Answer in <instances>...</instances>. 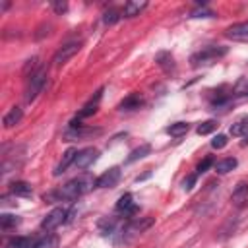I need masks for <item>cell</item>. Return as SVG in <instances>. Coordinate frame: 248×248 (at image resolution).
Here are the masks:
<instances>
[{"mask_svg":"<svg viewBox=\"0 0 248 248\" xmlns=\"http://www.w3.org/2000/svg\"><path fill=\"white\" fill-rule=\"evenodd\" d=\"M101 97H103V89H99V91L95 93V97H93L89 103H85V105H83V108L78 112V116H79V118H85V116H91V114H95V112H97V107H99V101H101Z\"/></svg>","mask_w":248,"mask_h":248,"instance_id":"15","label":"cell"},{"mask_svg":"<svg viewBox=\"0 0 248 248\" xmlns=\"http://www.w3.org/2000/svg\"><path fill=\"white\" fill-rule=\"evenodd\" d=\"M227 54V46H221V45H209V46H203L200 48L198 52H194L190 56V64L194 68H200V66H209L213 62H217L219 58H223Z\"/></svg>","mask_w":248,"mask_h":248,"instance_id":"2","label":"cell"},{"mask_svg":"<svg viewBox=\"0 0 248 248\" xmlns=\"http://www.w3.org/2000/svg\"><path fill=\"white\" fill-rule=\"evenodd\" d=\"M21 118H23V110H21L19 107H12V108L4 114L2 124H4V128H14L16 124L21 122Z\"/></svg>","mask_w":248,"mask_h":248,"instance_id":"14","label":"cell"},{"mask_svg":"<svg viewBox=\"0 0 248 248\" xmlns=\"http://www.w3.org/2000/svg\"><path fill=\"white\" fill-rule=\"evenodd\" d=\"M141 103H143V99H141L138 93H132V95H128V97L120 103V108H122V110H134V108H140Z\"/></svg>","mask_w":248,"mask_h":248,"instance_id":"21","label":"cell"},{"mask_svg":"<svg viewBox=\"0 0 248 248\" xmlns=\"http://www.w3.org/2000/svg\"><path fill=\"white\" fill-rule=\"evenodd\" d=\"M66 219H68V209L56 207V209H52V211L43 219L41 227H43L45 231H54V229H58L62 223H66Z\"/></svg>","mask_w":248,"mask_h":248,"instance_id":"6","label":"cell"},{"mask_svg":"<svg viewBox=\"0 0 248 248\" xmlns=\"http://www.w3.org/2000/svg\"><path fill=\"white\" fill-rule=\"evenodd\" d=\"M120 19V12L116 10V8H110V10H107L105 12V16H103V21H105V25H112V23H116Z\"/></svg>","mask_w":248,"mask_h":248,"instance_id":"27","label":"cell"},{"mask_svg":"<svg viewBox=\"0 0 248 248\" xmlns=\"http://www.w3.org/2000/svg\"><path fill=\"white\" fill-rule=\"evenodd\" d=\"M17 223H19V217H16V215H8V213L0 215V227H2V231H8V229L16 227Z\"/></svg>","mask_w":248,"mask_h":248,"instance_id":"26","label":"cell"},{"mask_svg":"<svg viewBox=\"0 0 248 248\" xmlns=\"http://www.w3.org/2000/svg\"><path fill=\"white\" fill-rule=\"evenodd\" d=\"M101 130H93V128H83L79 122L76 124V120L70 124V128L64 132V141H74V140H83V138H87V136H95V134H99Z\"/></svg>","mask_w":248,"mask_h":248,"instance_id":"7","label":"cell"},{"mask_svg":"<svg viewBox=\"0 0 248 248\" xmlns=\"http://www.w3.org/2000/svg\"><path fill=\"white\" fill-rule=\"evenodd\" d=\"M147 8V2H140V0H136V2H126L124 4V8H122V14L126 16V17H134V16H138L140 12H143Z\"/></svg>","mask_w":248,"mask_h":248,"instance_id":"17","label":"cell"},{"mask_svg":"<svg viewBox=\"0 0 248 248\" xmlns=\"http://www.w3.org/2000/svg\"><path fill=\"white\" fill-rule=\"evenodd\" d=\"M188 128H190L188 122H174V124H170L167 128V134L172 136V138H180V136H184L188 132Z\"/></svg>","mask_w":248,"mask_h":248,"instance_id":"24","label":"cell"},{"mask_svg":"<svg viewBox=\"0 0 248 248\" xmlns=\"http://www.w3.org/2000/svg\"><path fill=\"white\" fill-rule=\"evenodd\" d=\"M225 37L231 41H238V43H248V21L242 23H234L225 31Z\"/></svg>","mask_w":248,"mask_h":248,"instance_id":"11","label":"cell"},{"mask_svg":"<svg viewBox=\"0 0 248 248\" xmlns=\"http://www.w3.org/2000/svg\"><path fill=\"white\" fill-rule=\"evenodd\" d=\"M231 202H232V205L238 207V209H242V207L248 205V182L240 180V182L234 186V190H232V194H231Z\"/></svg>","mask_w":248,"mask_h":248,"instance_id":"9","label":"cell"},{"mask_svg":"<svg viewBox=\"0 0 248 248\" xmlns=\"http://www.w3.org/2000/svg\"><path fill=\"white\" fill-rule=\"evenodd\" d=\"M45 85H46V72H45V70H39L37 74H33L31 78H27L25 91H23V99H25V103L35 101L37 95L45 89Z\"/></svg>","mask_w":248,"mask_h":248,"instance_id":"4","label":"cell"},{"mask_svg":"<svg viewBox=\"0 0 248 248\" xmlns=\"http://www.w3.org/2000/svg\"><path fill=\"white\" fill-rule=\"evenodd\" d=\"M236 93H238V95H248V79H242V81L236 85Z\"/></svg>","mask_w":248,"mask_h":248,"instance_id":"33","label":"cell"},{"mask_svg":"<svg viewBox=\"0 0 248 248\" xmlns=\"http://www.w3.org/2000/svg\"><path fill=\"white\" fill-rule=\"evenodd\" d=\"M149 153H151V145H149V143H143V145L136 147V149L128 155L126 163H134V161H138V159H143V157H145V155H149Z\"/></svg>","mask_w":248,"mask_h":248,"instance_id":"22","label":"cell"},{"mask_svg":"<svg viewBox=\"0 0 248 248\" xmlns=\"http://www.w3.org/2000/svg\"><path fill=\"white\" fill-rule=\"evenodd\" d=\"M194 182H196V176L192 174V176H188V178H184V182H182V188H184V190H190Z\"/></svg>","mask_w":248,"mask_h":248,"instance_id":"35","label":"cell"},{"mask_svg":"<svg viewBox=\"0 0 248 248\" xmlns=\"http://www.w3.org/2000/svg\"><path fill=\"white\" fill-rule=\"evenodd\" d=\"M211 165H213V159H209V157H207V159H203V161H202V163L198 165V169H196V170H198V174L205 172V170H207V169H209Z\"/></svg>","mask_w":248,"mask_h":248,"instance_id":"32","label":"cell"},{"mask_svg":"<svg viewBox=\"0 0 248 248\" xmlns=\"http://www.w3.org/2000/svg\"><path fill=\"white\" fill-rule=\"evenodd\" d=\"M76 157H78V151L72 147V149H68L64 155H62V159H60V163L56 165V169H54V176H60L62 172H66V169L70 167V165H74L76 163Z\"/></svg>","mask_w":248,"mask_h":248,"instance_id":"12","label":"cell"},{"mask_svg":"<svg viewBox=\"0 0 248 248\" xmlns=\"http://www.w3.org/2000/svg\"><path fill=\"white\" fill-rule=\"evenodd\" d=\"M25 149L21 145H4L2 147V176L17 170L23 165Z\"/></svg>","mask_w":248,"mask_h":248,"instance_id":"3","label":"cell"},{"mask_svg":"<svg viewBox=\"0 0 248 248\" xmlns=\"http://www.w3.org/2000/svg\"><path fill=\"white\" fill-rule=\"evenodd\" d=\"M234 167H236V159H234V157H225V159H221V161L215 163V172L227 174V172H231Z\"/></svg>","mask_w":248,"mask_h":248,"instance_id":"20","label":"cell"},{"mask_svg":"<svg viewBox=\"0 0 248 248\" xmlns=\"http://www.w3.org/2000/svg\"><path fill=\"white\" fill-rule=\"evenodd\" d=\"M95 180L91 176H78V178H72L70 182H66L58 192H54L50 198H56V200H76L79 196H83L85 192H89L93 188Z\"/></svg>","mask_w":248,"mask_h":248,"instance_id":"1","label":"cell"},{"mask_svg":"<svg viewBox=\"0 0 248 248\" xmlns=\"http://www.w3.org/2000/svg\"><path fill=\"white\" fill-rule=\"evenodd\" d=\"M227 136H223V134H219V136H215L213 140H211V147L213 149H223L225 145H227Z\"/></svg>","mask_w":248,"mask_h":248,"instance_id":"29","label":"cell"},{"mask_svg":"<svg viewBox=\"0 0 248 248\" xmlns=\"http://www.w3.org/2000/svg\"><path fill=\"white\" fill-rule=\"evenodd\" d=\"M39 238L37 236H17L10 240V246L14 248H37Z\"/></svg>","mask_w":248,"mask_h":248,"instance_id":"19","label":"cell"},{"mask_svg":"<svg viewBox=\"0 0 248 248\" xmlns=\"http://www.w3.org/2000/svg\"><path fill=\"white\" fill-rule=\"evenodd\" d=\"M244 138H246V140H244V141H242V145H248V134H246V136H244Z\"/></svg>","mask_w":248,"mask_h":248,"instance_id":"36","label":"cell"},{"mask_svg":"<svg viewBox=\"0 0 248 248\" xmlns=\"http://www.w3.org/2000/svg\"><path fill=\"white\" fill-rule=\"evenodd\" d=\"M39 70H43L39 58H29V60L25 62V66H23V76H25V78H31V76L37 74Z\"/></svg>","mask_w":248,"mask_h":248,"instance_id":"25","label":"cell"},{"mask_svg":"<svg viewBox=\"0 0 248 248\" xmlns=\"http://www.w3.org/2000/svg\"><path fill=\"white\" fill-rule=\"evenodd\" d=\"M155 62L163 68V72H165V74H174V72H176L174 58H172V54H170V52H159V54L155 56Z\"/></svg>","mask_w":248,"mask_h":248,"instance_id":"13","label":"cell"},{"mask_svg":"<svg viewBox=\"0 0 248 248\" xmlns=\"http://www.w3.org/2000/svg\"><path fill=\"white\" fill-rule=\"evenodd\" d=\"M52 10H54L56 14H64V12L68 10V4H66V2H54V4H52Z\"/></svg>","mask_w":248,"mask_h":248,"instance_id":"34","label":"cell"},{"mask_svg":"<svg viewBox=\"0 0 248 248\" xmlns=\"http://www.w3.org/2000/svg\"><path fill=\"white\" fill-rule=\"evenodd\" d=\"M231 134L232 136H246L248 134V116H242L234 124H231Z\"/></svg>","mask_w":248,"mask_h":248,"instance_id":"23","label":"cell"},{"mask_svg":"<svg viewBox=\"0 0 248 248\" xmlns=\"http://www.w3.org/2000/svg\"><path fill=\"white\" fill-rule=\"evenodd\" d=\"M120 180V169L118 167H110L108 170H105L97 180H95V186L97 188H114Z\"/></svg>","mask_w":248,"mask_h":248,"instance_id":"8","label":"cell"},{"mask_svg":"<svg viewBox=\"0 0 248 248\" xmlns=\"http://www.w3.org/2000/svg\"><path fill=\"white\" fill-rule=\"evenodd\" d=\"M211 16H213V12H209L205 8H198L192 12V17H211Z\"/></svg>","mask_w":248,"mask_h":248,"instance_id":"31","label":"cell"},{"mask_svg":"<svg viewBox=\"0 0 248 248\" xmlns=\"http://www.w3.org/2000/svg\"><path fill=\"white\" fill-rule=\"evenodd\" d=\"M99 159V149L95 147H85L81 151H78V157H76V167L78 169H87L89 165H93L95 161Z\"/></svg>","mask_w":248,"mask_h":248,"instance_id":"10","label":"cell"},{"mask_svg":"<svg viewBox=\"0 0 248 248\" xmlns=\"http://www.w3.org/2000/svg\"><path fill=\"white\" fill-rule=\"evenodd\" d=\"M79 48H81V43H79V41H72V43L62 45V46L54 52V56H52V64H54V66H62V64H66L70 58H74V56L79 52Z\"/></svg>","mask_w":248,"mask_h":248,"instance_id":"5","label":"cell"},{"mask_svg":"<svg viewBox=\"0 0 248 248\" xmlns=\"http://www.w3.org/2000/svg\"><path fill=\"white\" fill-rule=\"evenodd\" d=\"M54 246H56V238L54 236L39 238V244H37V248H54Z\"/></svg>","mask_w":248,"mask_h":248,"instance_id":"30","label":"cell"},{"mask_svg":"<svg viewBox=\"0 0 248 248\" xmlns=\"http://www.w3.org/2000/svg\"><path fill=\"white\" fill-rule=\"evenodd\" d=\"M10 192H12L14 196L27 198V196H31L33 188H31V184H27V182H23V180H16V182L10 184Z\"/></svg>","mask_w":248,"mask_h":248,"instance_id":"18","label":"cell"},{"mask_svg":"<svg viewBox=\"0 0 248 248\" xmlns=\"http://www.w3.org/2000/svg\"><path fill=\"white\" fill-rule=\"evenodd\" d=\"M215 128H217V122H215V120H205V122H202V124L198 126V134L205 136V134H211Z\"/></svg>","mask_w":248,"mask_h":248,"instance_id":"28","label":"cell"},{"mask_svg":"<svg viewBox=\"0 0 248 248\" xmlns=\"http://www.w3.org/2000/svg\"><path fill=\"white\" fill-rule=\"evenodd\" d=\"M116 211H120V213H128V215L136 211V203H134L132 194H124V196L118 198V202H116Z\"/></svg>","mask_w":248,"mask_h":248,"instance_id":"16","label":"cell"}]
</instances>
